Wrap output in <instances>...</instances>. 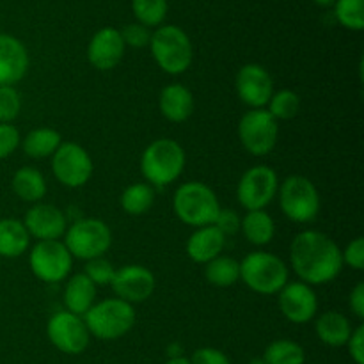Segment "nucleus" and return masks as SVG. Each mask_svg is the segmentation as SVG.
Listing matches in <instances>:
<instances>
[{
  "label": "nucleus",
  "mask_w": 364,
  "mask_h": 364,
  "mask_svg": "<svg viewBox=\"0 0 364 364\" xmlns=\"http://www.w3.org/2000/svg\"><path fill=\"white\" fill-rule=\"evenodd\" d=\"M290 263L302 283L309 287L331 283L343 269L341 249L326 233L306 230L291 240Z\"/></svg>",
  "instance_id": "obj_1"
},
{
  "label": "nucleus",
  "mask_w": 364,
  "mask_h": 364,
  "mask_svg": "<svg viewBox=\"0 0 364 364\" xmlns=\"http://www.w3.org/2000/svg\"><path fill=\"white\" fill-rule=\"evenodd\" d=\"M185 149L174 139H156L141 156V171L151 187L174 183L185 169Z\"/></svg>",
  "instance_id": "obj_2"
},
{
  "label": "nucleus",
  "mask_w": 364,
  "mask_h": 364,
  "mask_svg": "<svg viewBox=\"0 0 364 364\" xmlns=\"http://www.w3.org/2000/svg\"><path fill=\"white\" fill-rule=\"evenodd\" d=\"M174 215L192 228L212 226L220 212L217 194L201 181H187L180 185L173 198Z\"/></svg>",
  "instance_id": "obj_3"
},
{
  "label": "nucleus",
  "mask_w": 364,
  "mask_h": 364,
  "mask_svg": "<svg viewBox=\"0 0 364 364\" xmlns=\"http://www.w3.org/2000/svg\"><path fill=\"white\" fill-rule=\"evenodd\" d=\"M82 318H84L89 334L95 336L96 340L114 341L134 329L137 315H135L134 306L116 297L95 302Z\"/></svg>",
  "instance_id": "obj_4"
},
{
  "label": "nucleus",
  "mask_w": 364,
  "mask_h": 364,
  "mask_svg": "<svg viewBox=\"0 0 364 364\" xmlns=\"http://www.w3.org/2000/svg\"><path fill=\"white\" fill-rule=\"evenodd\" d=\"M149 48L155 63L167 75H181L194 59L192 41L176 25H164L151 34Z\"/></svg>",
  "instance_id": "obj_5"
},
{
  "label": "nucleus",
  "mask_w": 364,
  "mask_h": 364,
  "mask_svg": "<svg viewBox=\"0 0 364 364\" xmlns=\"http://www.w3.org/2000/svg\"><path fill=\"white\" fill-rule=\"evenodd\" d=\"M288 267L279 256L255 251L240 262V279L247 288L262 295H276L288 283Z\"/></svg>",
  "instance_id": "obj_6"
},
{
  "label": "nucleus",
  "mask_w": 364,
  "mask_h": 364,
  "mask_svg": "<svg viewBox=\"0 0 364 364\" xmlns=\"http://www.w3.org/2000/svg\"><path fill=\"white\" fill-rule=\"evenodd\" d=\"M279 206L284 215L299 224H308L318 217L320 194L309 178L294 174L279 185Z\"/></svg>",
  "instance_id": "obj_7"
},
{
  "label": "nucleus",
  "mask_w": 364,
  "mask_h": 364,
  "mask_svg": "<svg viewBox=\"0 0 364 364\" xmlns=\"http://www.w3.org/2000/svg\"><path fill=\"white\" fill-rule=\"evenodd\" d=\"M64 245L73 258L89 259L102 258L112 245V231L100 219H82L66 230Z\"/></svg>",
  "instance_id": "obj_8"
},
{
  "label": "nucleus",
  "mask_w": 364,
  "mask_h": 364,
  "mask_svg": "<svg viewBox=\"0 0 364 364\" xmlns=\"http://www.w3.org/2000/svg\"><path fill=\"white\" fill-rule=\"evenodd\" d=\"M238 139L247 153L265 156L276 148L279 139V123L267 109H251L238 123Z\"/></svg>",
  "instance_id": "obj_9"
},
{
  "label": "nucleus",
  "mask_w": 364,
  "mask_h": 364,
  "mask_svg": "<svg viewBox=\"0 0 364 364\" xmlns=\"http://www.w3.org/2000/svg\"><path fill=\"white\" fill-rule=\"evenodd\" d=\"M53 176L68 188L84 187L92 176V159L77 142H63L52 155Z\"/></svg>",
  "instance_id": "obj_10"
},
{
  "label": "nucleus",
  "mask_w": 364,
  "mask_h": 364,
  "mask_svg": "<svg viewBox=\"0 0 364 364\" xmlns=\"http://www.w3.org/2000/svg\"><path fill=\"white\" fill-rule=\"evenodd\" d=\"M279 191V178L269 166H255L242 174L237 187L238 203L247 212L265 210Z\"/></svg>",
  "instance_id": "obj_11"
},
{
  "label": "nucleus",
  "mask_w": 364,
  "mask_h": 364,
  "mask_svg": "<svg viewBox=\"0 0 364 364\" xmlns=\"http://www.w3.org/2000/svg\"><path fill=\"white\" fill-rule=\"evenodd\" d=\"M32 274L43 283H59L71 272L73 256L60 240H41L28 256Z\"/></svg>",
  "instance_id": "obj_12"
},
{
  "label": "nucleus",
  "mask_w": 364,
  "mask_h": 364,
  "mask_svg": "<svg viewBox=\"0 0 364 364\" xmlns=\"http://www.w3.org/2000/svg\"><path fill=\"white\" fill-rule=\"evenodd\" d=\"M46 336L57 350L68 355L82 354L91 340L84 318L70 311H59L48 320Z\"/></svg>",
  "instance_id": "obj_13"
},
{
  "label": "nucleus",
  "mask_w": 364,
  "mask_h": 364,
  "mask_svg": "<svg viewBox=\"0 0 364 364\" xmlns=\"http://www.w3.org/2000/svg\"><path fill=\"white\" fill-rule=\"evenodd\" d=\"M235 89L242 102L251 109H265L274 95V80L262 64H245L238 70Z\"/></svg>",
  "instance_id": "obj_14"
},
{
  "label": "nucleus",
  "mask_w": 364,
  "mask_h": 364,
  "mask_svg": "<svg viewBox=\"0 0 364 364\" xmlns=\"http://www.w3.org/2000/svg\"><path fill=\"white\" fill-rule=\"evenodd\" d=\"M110 287H112L117 299L134 306L151 297L156 281L151 270L146 269V267L124 265L116 270Z\"/></svg>",
  "instance_id": "obj_15"
},
{
  "label": "nucleus",
  "mask_w": 364,
  "mask_h": 364,
  "mask_svg": "<svg viewBox=\"0 0 364 364\" xmlns=\"http://www.w3.org/2000/svg\"><path fill=\"white\" fill-rule=\"evenodd\" d=\"M277 295H279L277 297L279 309L288 322L302 326L315 318L318 311V299L309 284L302 281H294V283L288 281Z\"/></svg>",
  "instance_id": "obj_16"
},
{
  "label": "nucleus",
  "mask_w": 364,
  "mask_h": 364,
  "mask_svg": "<svg viewBox=\"0 0 364 364\" xmlns=\"http://www.w3.org/2000/svg\"><path fill=\"white\" fill-rule=\"evenodd\" d=\"M23 226L31 238L41 240H59L66 233V215L60 208L46 203H36L25 213Z\"/></svg>",
  "instance_id": "obj_17"
},
{
  "label": "nucleus",
  "mask_w": 364,
  "mask_h": 364,
  "mask_svg": "<svg viewBox=\"0 0 364 364\" xmlns=\"http://www.w3.org/2000/svg\"><path fill=\"white\" fill-rule=\"evenodd\" d=\"M124 43L121 32L114 27H103L91 38L87 59L100 71L114 70L123 60Z\"/></svg>",
  "instance_id": "obj_18"
},
{
  "label": "nucleus",
  "mask_w": 364,
  "mask_h": 364,
  "mask_svg": "<svg viewBox=\"0 0 364 364\" xmlns=\"http://www.w3.org/2000/svg\"><path fill=\"white\" fill-rule=\"evenodd\" d=\"M28 52L23 43L9 34H0V87L14 85L27 75Z\"/></svg>",
  "instance_id": "obj_19"
},
{
  "label": "nucleus",
  "mask_w": 364,
  "mask_h": 364,
  "mask_svg": "<svg viewBox=\"0 0 364 364\" xmlns=\"http://www.w3.org/2000/svg\"><path fill=\"white\" fill-rule=\"evenodd\" d=\"M159 107L171 123H183L194 112V95L183 84H169L160 91Z\"/></svg>",
  "instance_id": "obj_20"
},
{
  "label": "nucleus",
  "mask_w": 364,
  "mask_h": 364,
  "mask_svg": "<svg viewBox=\"0 0 364 364\" xmlns=\"http://www.w3.org/2000/svg\"><path fill=\"white\" fill-rule=\"evenodd\" d=\"M226 237L215 226L198 228L187 240V255L192 262L206 265L213 258L223 255Z\"/></svg>",
  "instance_id": "obj_21"
},
{
  "label": "nucleus",
  "mask_w": 364,
  "mask_h": 364,
  "mask_svg": "<svg viewBox=\"0 0 364 364\" xmlns=\"http://www.w3.org/2000/svg\"><path fill=\"white\" fill-rule=\"evenodd\" d=\"M96 301V287L84 272L75 274L64 288V306L66 311L84 316Z\"/></svg>",
  "instance_id": "obj_22"
},
{
  "label": "nucleus",
  "mask_w": 364,
  "mask_h": 364,
  "mask_svg": "<svg viewBox=\"0 0 364 364\" xmlns=\"http://www.w3.org/2000/svg\"><path fill=\"white\" fill-rule=\"evenodd\" d=\"M350 320L338 311H326L316 318L315 333L322 343L329 347H343L352 334Z\"/></svg>",
  "instance_id": "obj_23"
},
{
  "label": "nucleus",
  "mask_w": 364,
  "mask_h": 364,
  "mask_svg": "<svg viewBox=\"0 0 364 364\" xmlns=\"http://www.w3.org/2000/svg\"><path fill=\"white\" fill-rule=\"evenodd\" d=\"M28 245H31V235L27 233L21 220H0V256L2 258H18L27 251Z\"/></svg>",
  "instance_id": "obj_24"
},
{
  "label": "nucleus",
  "mask_w": 364,
  "mask_h": 364,
  "mask_svg": "<svg viewBox=\"0 0 364 364\" xmlns=\"http://www.w3.org/2000/svg\"><path fill=\"white\" fill-rule=\"evenodd\" d=\"M13 192L25 203H39L46 194L45 176L36 167H20L11 181Z\"/></svg>",
  "instance_id": "obj_25"
},
{
  "label": "nucleus",
  "mask_w": 364,
  "mask_h": 364,
  "mask_svg": "<svg viewBox=\"0 0 364 364\" xmlns=\"http://www.w3.org/2000/svg\"><path fill=\"white\" fill-rule=\"evenodd\" d=\"M240 231L251 244L267 245L276 235V223L265 210H251L240 220Z\"/></svg>",
  "instance_id": "obj_26"
},
{
  "label": "nucleus",
  "mask_w": 364,
  "mask_h": 364,
  "mask_svg": "<svg viewBox=\"0 0 364 364\" xmlns=\"http://www.w3.org/2000/svg\"><path fill=\"white\" fill-rule=\"evenodd\" d=\"M23 153L31 159L41 160L48 159L57 151L60 144H63V137L53 128H36V130L28 132L25 135L23 141L20 142Z\"/></svg>",
  "instance_id": "obj_27"
},
{
  "label": "nucleus",
  "mask_w": 364,
  "mask_h": 364,
  "mask_svg": "<svg viewBox=\"0 0 364 364\" xmlns=\"http://www.w3.org/2000/svg\"><path fill=\"white\" fill-rule=\"evenodd\" d=\"M205 277L212 287L230 288L240 279V262L231 256H217L206 263Z\"/></svg>",
  "instance_id": "obj_28"
},
{
  "label": "nucleus",
  "mask_w": 364,
  "mask_h": 364,
  "mask_svg": "<svg viewBox=\"0 0 364 364\" xmlns=\"http://www.w3.org/2000/svg\"><path fill=\"white\" fill-rule=\"evenodd\" d=\"M155 203V191L148 183H134L121 194V206L128 215H144Z\"/></svg>",
  "instance_id": "obj_29"
},
{
  "label": "nucleus",
  "mask_w": 364,
  "mask_h": 364,
  "mask_svg": "<svg viewBox=\"0 0 364 364\" xmlns=\"http://www.w3.org/2000/svg\"><path fill=\"white\" fill-rule=\"evenodd\" d=\"M265 364H304L306 352L299 343L291 340H276L265 348Z\"/></svg>",
  "instance_id": "obj_30"
},
{
  "label": "nucleus",
  "mask_w": 364,
  "mask_h": 364,
  "mask_svg": "<svg viewBox=\"0 0 364 364\" xmlns=\"http://www.w3.org/2000/svg\"><path fill=\"white\" fill-rule=\"evenodd\" d=\"M267 110L276 121L294 119L301 110V98L291 89H281V91L274 92Z\"/></svg>",
  "instance_id": "obj_31"
},
{
  "label": "nucleus",
  "mask_w": 364,
  "mask_h": 364,
  "mask_svg": "<svg viewBox=\"0 0 364 364\" xmlns=\"http://www.w3.org/2000/svg\"><path fill=\"white\" fill-rule=\"evenodd\" d=\"M132 11L144 27H159L167 16V0H132Z\"/></svg>",
  "instance_id": "obj_32"
},
{
  "label": "nucleus",
  "mask_w": 364,
  "mask_h": 364,
  "mask_svg": "<svg viewBox=\"0 0 364 364\" xmlns=\"http://www.w3.org/2000/svg\"><path fill=\"white\" fill-rule=\"evenodd\" d=\"M334 14L345 28L350 31L364 28V0H336Z\"/></svg>",
  "instance_id": "obj_33"
},
{
  "label": "nucleus",
  "mask_w": 364,
  "mask_h": 364,
  "mask_svg": "<svg viewBox=\"0 0 364 364\" xmlns=\"http://www.w3.org/2000/svg\"><path fill=\"white\" fill-rule=\"evenodd\" d=\"M21 110V96L14 85L0 87V123H13Z\"/></svg>",
  "instance_id": "obj_34"
},
{
  "label": "nucleus",
  "mask_w": 364,
  "mask_h": 364,
  "mask_svg": "<svg viewBox=\"0 0 364 364\" xmlns=\"http://www.w3.org/2000/svg\"><path fill=\"white\" fill-rule=\"evenodd\" d=\"M85 276L95 283V287H110L114 279V274H116V269H114L112 263L109 259L95 258L89 259L87 265H85Z\"/></svg>",
  "instance_id": "obj_35"
},
{
  "label": "nucleus",
  "mask_w": 364,
  "mask_h": 364,
  "mask_svg": "<svg viewBox=\"0 0 364 364\" xmlns=\"http://www.w3.org/2000/svg\"><path fill=\"white\" fill-rule=\"evenodd\" d=\"M121 32V38H123L124 46H132V48H144L149 46V39H151V32L148 27H144L142 23L135 21V23H128L127 27H123Z\"/></svg>",
  "instance_id": "obj_36"
},
{
  "label": "nucleus",
  "mask_w": 364,
  "mask_h": 364,
  "mask_svg": "<svg viewBox=\"0 0 364 364\" xmlns=\"http://www.w3.org/2000/svg\"><path fill=\"white\" fill-rule=\"evenodd\" d=\"M20 132L9 123H0V160L7 159L20 146Z\"/></svg>",
  "instance_id": "obj_37"
},
{
  "label": "nucleus",
  "mask_w": 364,
  "mask_h": 364,
  "mask_svg": "<svg viewBox=\"0 0 364 364\" xmlns=\"http://www.w3.org/2000/svg\"><path fill=\"white\" fill-rule=\"evenodd\" d=\"M341 258H343V265H348L354 270L364 269V238L358 237L341 251Z\"/></svg>",
  "instance_id": "obj_38"
},
{
  "label": "nucleus",
  "mask_w": 364,
  "mask_h": 364,
  "mask_svg": "<svg viewBox=\"0 0 364 364\" xmlns=\"http://www.w3.org/2000/svg\"><path fill=\"white\" fill-rule=\"evenodd\" d=\"M240 220L242 219L237 215V212H235V210L220 208V212H219V215H217L213 226H215L217 230L224 235V237H228V235H235L237 231H240Z\"/></svg>",
  "instance_id": "obj_39"
},
{
  "label": "nucleus",
  "mask_w": 364,
  "mask_h": 364,
  "mask_svg": "<svg viewBox=\"0 0 364 364\" xmlns=\"http://www.w3.org/2000/svg\"><path fill=\"white\" fill-rule=\"evenodd\" d=\"M191 364H231L230 358L223 350L213 347H201L188 359Z\"/></svg>",
  "instance_id": "obj_40"
},
{
  "label": "nucleus",
  "mask_w": 364,
  "mask_h": 364,
  "mask_svg": "<svg viewBox=\"0 0 364 364\" xmlns=\"http://www.w3.org/2000/svg\"><path fill=\"white\" fill-rule=\"evenodd\" d=\"M348 354L355 364H364V326L355 327L347 341Z\"/></svg>",
  "instance_id": "obj_41"
},
{
  "label": "nucleus",
  "mask_w": 364,
  "mask_h": 364,
  "mask_svg": "<svg viewBox=\"0 0 364 364\" xmlns=\"http://www.w3.org/2000/svg\"><path fill=\"white\" fill-rule=\"evenodd\" d=\"M350 309L358 318H364V283H358L354 290L350 291V299H348Z\"/></svg>",
  "instance_id": "obj_42"
},
{
  "label": "nucleus",
  "mask_w": 364,
  "mask_h": 364,
  "mask_svg": "<svg viewBox=\"0 0 364 364\" xmlns=\"http://www.w3.org/2000/svg\"><path fill=\"white\" fill-rule=\"evenodd\" d=\"M164 364H191L187 358H183V355H178V358H171L169 361H166Z\"/></svg>",
  "instance_id": "obj_43"
},
{
  "label": "nucleus",
  "mask_w": 364,
  "mask_h": 364,
  "mask_svg": "<svg viewBox=\"0 0 364 364\" xmlns=\"http://www.w3.org/2000/svg\"><path fill=\"white\" fill-rule=\"evenodd\" d=\"M313 2L318 4V6H322V7H329V6H333L336 0H313Z\"/></svg>",
  "instance_id": "obj_44"
},
{
  "label": "nucleus",
  "mask_w": 364,
  "mask_h": 364,
  "mask_svg": "<svg viewBox=\"0 0 364 364\" xmlns=\"http://www.w3.org/2000/svg\"><path fill=\"white\" fill-rule=\"evenodd\" d=\"M249 364H265V361H263V358H255Z\"/></svg>",
  "instance_id": "obj_45"
}]
</instances>
